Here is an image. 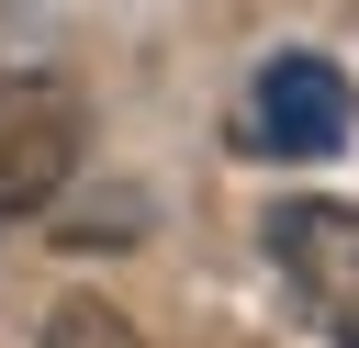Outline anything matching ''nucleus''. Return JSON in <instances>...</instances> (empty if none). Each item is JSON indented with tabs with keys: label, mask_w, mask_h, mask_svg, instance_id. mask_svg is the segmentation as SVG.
<instances>
[{
	"label": "nucleus",
	"mask_w": 359,
	"mask_h": 348,
	"mask_svg": "<svg viewBox=\"0 0 359 348\" xmlns=\"http://www.w3.org/2000/svg\"><path fill=\"white\" fill-rule=\"evenodd\" d=\"M269 269L325 348H359V202H269Z\"/></svg>",
	"instance_id": "f257e3e1"
},
{
	"label": "nucleus",
	"mask_w": 359,
	"mask_h": 348,
	"mask_svg": "<svg viewBox=\"0 0 359 348\" xmlns=\"http://www.w3.org/2000/svg\"><path fill=\"white\" fill-rule=\"evenodd\" d=\"M359 135V90L337 56H269L236 101V146L247 157H337Z\"/></svg>",
	"instance_id": "f03ea898"
},
{
	"label": "nucleus",
	"mask_w": 359,
	"mask_h": 348,
	"mask_svg": "<svg viewBox=\"0 0 359 348\" xmlns=\"http://www.w3.org/2000/svg\"><path fill=\"white\" fill-rule=\"evenodd\" d=\"M79 168V90L45 67H0V213H45Z\"/></svg>",
	"instance_id": "7ed1b4c3"
},
{
	"label": "nucleus",
	"mask_w": 359,
	"mask_h": 348,
	"mask_svg": "<svg viewBox=\"0 0 359 348\" xmlns=\"http://www.w3.org/2000/svg\"><path fill=\"white\" fill-rule=\"evenodd\" d=\"M45 348H135V326H123L101 292H67V303L45 314Z\"/></svg>",
	"instance_id": "20e7f679"
}]
</instances>
